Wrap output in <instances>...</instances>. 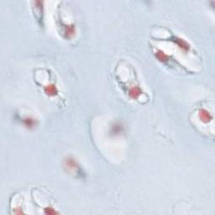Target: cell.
I'll return each mask as SVG.
<instances>
[{"label": "cell", "mask_w": 215, "mask_h": 215, "mask_svg": "<svg viewBox=\"0 0 215 215\" xmlns=\"http://www.w3.org/2000/svg\"><path fill=\"white\" fill-rule=\"evenodd\" d=\"M198 117L199 119L204 124H208L212 120V115L210 114V113L208 110H206L204 109H199Z\"/></svg>", "instance_id": "cell-1"}, {"label": "cell", "mask_w": 215, "mask_h": 215, "mask_svg": "<svg viewBox=\"0 0 215 215\" xmlns=\"http://www.w3.org/2000/svg\"><path fill=\"white\" fill-rule=\"evenodd\" d=\"M44 91L46 95L48 96H56L57 95L58 93V90L56 88V87L53 85V84H51V85H48L44 88Z\"/></svg>", "instance_id": "cell-2"}, {"label": "cell", "mask_w": 215, "mask_h": 215, "mask_svg": "<svg viewBox=\"0 0 215 215\" xmlns=\"http://www.w3.org/2000/svg\"><path fill=\"white\" fill-rule=\"evenodd\" d=\"M174 42H176L180 48L182 49L183 51H185V52L189 51L190 45H188V43H186V42L184 40H182V39L177 38V37H176V38L174 39Z\"/></svg>", "instance_id": "cell-3"}, {"label": "cell", "mask_w": 215, "mask_h": 215, "mask_svg": "<svg viewBox=\"0 0 215 215\" xmlns=\"http://www.w3.org/2000/svg\"><path fill=\"white\" fill-rule=\"evenodd\" d=\"M22 122H23V124H24V125L25 126L26 128L32 129V128H35V127H36V121L34 119H32V118H30V117H28V118H25V119H23Z\"/></svg>", "instance_id": "cell-4"}, {"label": "cell", "mask_w": 215, "mask_h": 215, "mask_svg": "<svg viewBox=\"0 0 215 215\" xmlns=\"http://www.w3.org/2000/svg\"><path fill=\"white\" fill-rule=\"evenodd\" d=\"M140 94H141V90L138 87H132L131 89L129 90V95L133 99H137Z\"/></svg>", "instance_id": "cell-5"}, {"label": "cell", "mask_w": 215, "mask_h": 215, "mask_svg": "<svg viewBox=\"0 0 215 215\" xmlns=\"http://www.w3.org/2000/svg\"><path fill=\"white\" fill-rule=\"evenodd\" d=\"M64 34L67 38H70L71 36H73L75 35V27H74V25L67 26L66 29H65Z\"/></svg>", "instance_id": "cell-6"}, {"label": "cell", "mask_w": 215, "mask_h": 215, "mask_svg": "<svg viewBox=\"0 0 215 215\" xmlns=\"http://www.w3.org/2000/svg\"><path fill=\"white\" fill-rule=\"evenodd\" d=\"M155 56H156L158 60L160 61H161V62H166V61H167V59H168V56H167V55L165 54L163 52H161V51H158V52L155 53Z\"/></svg>", "instance_id": "cell-7"}, {"label": "cell", "mask_w": 215, "mask_h": 215, "mask_svg": "<svg viewBox=\"0 0 215 215\" xmlns=\"http://www.w3.org/2000/svg\"><path fill=\"white\" fill-rule=\"evenodd\" d=\"M45 213H47V214H55V213H57V212H56L54 209H52V208H46L45 209Z\"/></svg>", "instance_id": "cell-8"}]
</instances>
